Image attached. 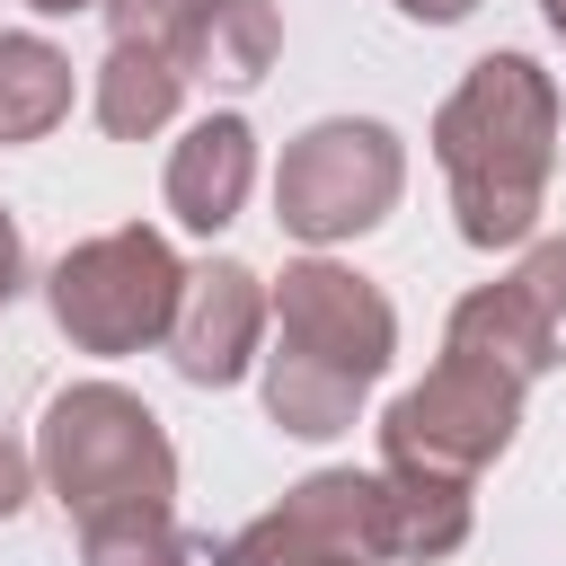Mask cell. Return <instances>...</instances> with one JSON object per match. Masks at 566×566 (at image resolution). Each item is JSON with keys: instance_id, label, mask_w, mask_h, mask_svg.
Returning a JSON list of instances; mask_svg holds the SVG:
<instances>
[{"instance_id": "cell-1", "label": "cell", "mask_w": 566, "mask_h": 566, "mask_svg": "<svg viewBox=\"0 0 566 566\" xmlns=\"http://www.w3.org/2000/svg\"><path fill=\"white\" fill-rule=\"evenodd\" d=\"M557 133H566V97H557V71H539L531 53H478L460 71V88L433 106V159L469 248L495 256L539 239Z\"/></svg>"}, {"instance_id": "cell-2", "label": "cell", "mask_w": 566, "mask_h": 566, "mask_svg": "<svg viewBox=\"0 0 566 566\" xmlns=\"http://www.w3.org/2000/svg\"><path fill=\"white\" fill-rule=\"evenodd\" d=\"M389 363H398V310L363 265L310 248L274 274V336H265L256 389H265V416L292 442L354 433V416H363V398L380 389Z\"/></svg>"}, {"instance_id": "cell-3", "label": "cell", "mask_w": 566, "mask_h": 566, "mask_svg": "<svg viewBox=\"0 0 566 566\" xmlns=\"http://www.w3.org/2000/svg\"><path fill=\"white\" fill-rule=\"evenodd\" d=\"M35 478L80 531L133 522V513H177V442L150 416V398L124 380H71L44 398Z\"/></svg>"}, {"instance_id": "cell-4", "label": "cell", "mask_w": 566, "mask_h": 566, "mask_svg": "<svg viewBox=\"0 0 566 566\" xmlns=\"http://www.w3.org/2000/svg\"><path fill=\"white\" fill-rule=\"evenodd\" d=\"M177 292H186V265H177L168 230H150V221L88 230V239H71V248L53 256V274H44L53 327L71 336V354H97V363H124V354L168 345Z\"/></svg>"}, {"instance_id": "cell-5", "label": "cell", "mask_w": 566, "mask_h": 566, "mask_svg": "<svg viewBox=\"0 0 566 566\" xmlns=\"http://www.w3.org/2000/svg\"><path fill=\"white\" fill-rule=\"evenodd\" d=\"M407 195V142L380 115H318L274 159V221L301 248H345L380 230Z\"/></svg>"}, {"instance_id": "cell-6", "label": "cell", "mask_w": 566, "mask_h": 566, "mask_svg": "<svg viewBox=\"0 0 566 566\" xmlns=\"http://www.w3.org/2000/svg\"><path fill=\"white\" fill-rule=\"evenodd\" d=\"M522 380L513 371H495V363H478V354H433V371L416 380V389H398L389 398V416H380V469L389 478H442V486H478L504 451H513V433H522Z\"/></svg>"}, {"instance_id": "cell-7", "label": "cell", "mask_w": 566, "mask_h": 566, "mask_svg": "<svg viewBox=\"0 0 566 566\" xmlns=\"http://www.w3.org/2000/svg\"><path fill=\"white\" fill-rule=\"evenodd\" d=\"M212 566H398L389 469H310L301 486H283V504L239 522Z\"/></svg>"}, {"instance_id": "cell-8", "label": "cell", "mask_w": 566, "mask_h": 566, "mask_svg": "<svg viewBox=\"0 0 566 566\" xmlns=\"http://www.w3.org/2000/svg\"><path fill=\"white\" fill-rule=\"evenodd\" d=\"M442 345L513 371L522 389L548 380V371H566V230L557 239H531L513 274L460 292L451 318H442Z\"/></svg>"}, {"instance_id": "cell-9", "label": "cell", "mask_w": 566, "mask_h": 566, "mask_svg": "<svg viewBox=\"0 0 566 566\" xmlns=\"http://www.w3.org/2000/svg\"><path fill=\"white\" fill-rule=\"evenodd\" d=\"M265 336H274V283L256 265H239V256L186 265V292L168 318V363L186 389H239L265 363Z\"/></svg>"}, {"instance_id": "cell-10", "label": "cell", "mask_w": 566, "mask_h": 566, "mask_svg": "<svg viewBox=\"0 0 566 566\" xmlns=\"http://www.w3.org/2000/svg\"><path fill=\"white\" fill-rule=\"evenodd\" d=\"M159 195H168V212H177L195 239L230 230V221L248 212V195H256V124L230 115V106H221V115H195V124L177 133V150H168Z\"/></svg>"}, {"instance_id": "cell-11", "label": "cell", "mask_w": 566, "mask_h": 566, "mask_svg": "<svg viewBox=\"0 0 566 566\" xmlns=\"http://www.w3.org/2000/svg\"><path fill=\"white\" fill-rule=\"evenodd\" d=\"M186 106V62L150 53V44H106L97 71H88V115L106 142H150L168 133Z\"/></svg>"}, {"instance_id": "cell-12", "label": "cell", "mask_w": 566, "mask_h": 566, "mask_svg": "<svg viewBox=\"0 0 566 566\" xmlns=\"http://www.w3.org/2000/svg\"><path fill=\"white\" fill-rule=\"evenodd\" d=\"M283 62V9L274 0H203L195 44H186V80L203 88H256Z\"/></svg>"}, {"instance_id": "cell-13", "label": "cell", "mask_w": 566, "mask_h": 566, "mask_svg": "<svg viewBox=\"0 0 566 566\" xmlns=\"http://www.w3.org/2000/svg\"><path fill=\"white\" fill-rule=\"evenodd\" d=\"M71 97H80V80H71V53L53 35H35V27L0 35V150L62 133L71 124Z\"/></svg>"}, {"instance_id": "cell-14", "label": "cell", "mask_w": 566, "mask_h": 566, "mask_svg": "<svg viewBox=\"0 0 566 566\" xmlns=\"http://www.w3.org/2000/svg\"><path fill=\"white\" fill-rule=\"evenodd\" d=\"M389 495H398V566H433V557L469 548V531H478V495H469V486L389 478Z\"/></svg>"}, {"instance_id": "cell-15", "label": "cell", "mask_w": 566, "mask_h": 566, "mask_svg": "<svg viewBox=\"0 0 566 566\" xmlns=\"http://www.w3.org/2000/svg\"><path fill=\"white\" fill-rule=\"evenodd\" d=\"M80 566H195V539H186L168 513L88 522V531H80Z\"/></svg>"}, {"instance_id": "cell-16", "label": "cell", "mask_w": 566, "mask_h": 566, "mask_svg": "<svg viewBox=\"0 0 566 566\" xmlns=\"http://www.w3.org/2000/svg\"><path fill=\"white\" fill-rule=\"evenodd\" d=\"M97 18H106V44H150V53L186 62L203 0H97Z\"/></svg>"}, {"instance_id": "cell-17", "label": "cell", "mask_w": 566, "mask_h": 566, "mask_svg": "<svg viewBox=\"0 0 566 566\" xmlns=\"http://www.w3.org/2000/svg\"><path fill=\"white\" fill-rule=\"evenodd\" d=\"M27 495H44L35 451H27L18 433H0V522H18V513H27Z\"/></svg>"}, {"instance_id": "cell-18", "label": "cell", "mask_w": 566, "mask_h": 566, "mask_svg": "<svg viewBox=\"0 0 566 566\" xmlns=\"http://www.w3.org/2000/svg\"><path fill=\"white\" fill-rule=\"evenodd\" d=\"M27 292V230H18V212L0 203V310Z\"/></svg>"}, {"instance_id": "cell-19", "label": "cell", "mask_w": 566, "mask_h": 566, "mask_svg": "<svg viewBox=\"0 0 566 566\" xmlns=\"http://www.w3.org/2000/svg\"><path fill=\"white\" fill-rule=\"evenodd\" d=\"M398 18H416V27H460V18H478V0H389Z\"/></svg>"}, {"instance_id": "cell-20", "label": "cell", "mask_w": 566, "mask_h": 566, "mask_svg": "<svg viewBox=\"0 0 566 566\" xmlns=\"http://www.w3.org/2000/svg\"><path fill=\"white\" fill-rule=\"evenodd\" d=\"M27 9H35V18H88L97 0H27Z\"/></svg>"}, {"instance_id": "cell-21", "label": "cell", "mask_w": 566, "mask_h": 566, "mask_svg": "<svg viewBox=\"0 0 566 566\" xmlns=\"http://www.w3.org/2000/svg\"><path fill=\"white\" fill-rule=\"evenodd\" d=\"M539 18H548V35L566 44V0H539Z\"/></svg>"}]
</instances>
